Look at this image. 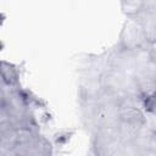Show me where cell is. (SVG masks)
<instances>
[{"label": "cell", "instance_id": "6da1fadb", "mask_svg": "<svg viewBox=\"0 0 156 156\" xmlns=\"http://www.w3.org/2000/svg\"><path fill=\"white\" fill-rule=\"evenodd\" d=\"M143 98L156 91V60L149 45L135 50V67L132 73Z\"/></svg>", "mask_w": 156, "mask_h": 156}, {"label": "cell", "instance_id": "7a4b0ae2", "mask_svg": "<svg viewBox=\"0 0 156 156\" xmlns=\"http://www.w3.org/2000/svg\"><path fill=\"white\" fill-rule=\"evenodd\" d=\"M117 44L127 50H138L149 45L144 28L136 17L127 16L122 24Z\"/></svg>", "mask_w": 156, "mask_h": 156}, {"label": "cell", "instance_id": "3957f363", "mask_svg": "<svg viewBox=\"0 0 156 156\" xmlns=\"http://www.w3.org/2000/svg\"><path fill=\"white\" fill-rule=\"evenodd\" d=\"M52 154L51 143L44 138L40 133L33 138L16 144L9 152L7 156H46Z\"/></svg>", "mask_w": 156, "mask_h": 156}, {"label": "cell", "instance_id": "277c9868", "mask_svg": "<svg viewBox=\"0 0 156 156\" xmlns=\"http://www.w3.org/2000/svg\"><path fill=\"white\" fill-rule=\"evenodd\" d=\"M107 68H113L128 74H132L135 67V50H127L116 44L112 49L105 52Z\"/></svg>", "mask_w": 156, "mask_h": 156}, {"label": "cell", "instance_id": "5b68a950", "mask_svg": "<svg viewBox=\"0 0 156 156\" xmlns=\"http://www.w3.org/2000/svg\"><path fill=\"white\" fill-rule=\"evenodd\" d=\"M134 17L140 21L149 44L156 41V9H141Z\"/></svg>", "mask_w": 156, "mask_h": 156}, {"label": "cell", "instance_id": "8992f818", "mask_svg": "<svg viewBox=\"0 0 156 156\" xmlns=\"http://www.w3.org/2000/svg\"><path fill=\"white\" fill-rule=\"evenodd\" d=\"M18 69L10 62L2 61L1 63V83L7 85H20L18 83Z\"/></svg>", "mask_w": 156, "mask_h": 156}, {"label": "cell", "instance_id": "52a82bcc", "mask_svg": "<svg viewBox=\"0 0 156 156\" xmlns=\"http://www.w3.org/2000/svg\"><path fill=\"white\" fill-rule=\"evenodd\" d=\"M122 11L126 16H134L141 9L143 0H119Z\"/></svg>", "mask_w": 156, "mask_h": 156}, {"label": "cell", "instance_id": "ba28073f", "mask_svg": "<svg viewBox=\"0 0 156 156\" xmlns=\"http://www.w3.org/2000/svg\"><path fill=\"white\" fill-rule=\"evenodd\" d=\"M143 108L146 113L156 117V91L143 98Z\"/></svg>", "mask_w": 156, "mask_h": 156}, {"label": "cell", "instance_id": "9c48e42d", "mask_svg": "<svg viewBox=\"0 0 156 156\" xmlns=\"http://www.w3.org/2000/svg\"><path fill=\"white\" fill-rule=\"evenodd\" d=\"M141 9H156V0H143Z\"/></svg>", "mask_w": 156, "mask_h": 156}, {"label": "cell", "instance_id": "30bf717a", "mask_svg": "<svg viewBox=\"0 0 156 156\" xmlns=\"http://www.w3.org/2000/svg\"><path fill=\"white\" fill-rule=\"evenodd\" d=\"M149 50H150V52H151L152 57L156 60V41H154V43H150V44H149Z\"/></svg>", "mask_w": 156, "mask_h": 156}]
</instances>
